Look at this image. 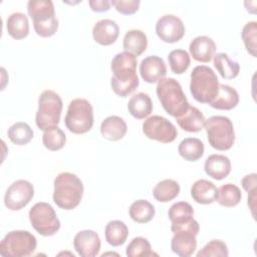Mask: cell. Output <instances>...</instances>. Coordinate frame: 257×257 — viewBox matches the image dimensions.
<instances>
[{
    "instance_id": "cell-11",
    "label": "cell",
    "mask_w": 257,
    "mask_h": 257,
    "mask_svg": "<svg viewBox=\"0 0 257 257\" xmlns=\"http://www.w3.org/2000/svg\"><path fill=\"white\" fill-rule=\"evenodd\" d=\"M174 236L171 240L172 251L180 257L193 255L197 248V235L200 231L199 223L193 218L190 222L171 227Z\"/></svg>"
},
{
    "instance_id": "cell-8",
    "label": "cell",
    "mask_w": 257,
    "mask_h": 257,
    "mask_svg": "<svg viewBox=\"0 0 257 257\" xmlns=\"http://www.w3.org/2000/svg\"><path fill=\"white\" fill-rule=\"evenodd\" d=\"M66 128L72 134L81 135L89 132L93 125V108L85 98L72 99L64 117Z\"/></svg>"
},
{
    "instance_id": "cell-43",
    "label": "cell",
    "mask_w": 257,
    "mask_h": 257,
    "mask_svg": "<svg viewBox=\"0 0 257 257\" xmlns=\"http://www.w3.org/2000/svg\"><path fill=\"white\" fill-rule=\"evenodd\" d=\"M256 191H257V189L252 191V192H250V193H248V206L251 209L253 217L255 216L254 210H255V207H256Z\"/></svg>"
},
{
    "instance_id": "cell-22",
    "label": "cell",
    "mask_w": 257,
    "mask_h": 257,
    "mask_svg": "<svg viewBox=\"0 0 257 257\" xmlns=\"http://www.w3.org/2000/svg\"><path fill=\"white\" fill-rule=\"evenodd\" d=\"M217 187L213 182L205 179L196 181L191 187V197L201 205H209L215 202Z\"/></svg>"
},
{
    "instance_id": "cell-37",
    "label": "cell",
    "mask_w": 257,
    "mask_h": 257,
    "mask_svg": "<svg viewBox=\"0 0 257 257\" xmlns=\"http://www.w3.org/2000/svg\"><path fill=\"white\" fill-rule=\"evenodd\" d=\"M125 254L128 257H148V256H158L152 250V246L149 240L145 237H136L127 245Z\"/></svg>"
},
{
    "instance_id": "cell-34",
    "label": "cell",
    "mask_w": 257,
    "mask_h": 257,
    "mask_svg": "<svg viewBox=\"0 0 257 257\" xmlns=\"http://www.w3.org/2000/svg\"><path fill=\"white\" fill-rule=\"evenodd\" d=\"M9 140L17 146H25L33 139V130L24 121L13 123L7 132Z\"/></svg>"
},
{
    "instance_id": "cell-1",
    "label": "cell",
    "mask_w": 257,
    "mask_h": 257,
    "mask_svg": "<svg viewBox=\"0 0 257 257\" xmlns=\"http://www.w3.org/2000/svg\"><path fill=\"white\" fill-rule=\"evenodd\" d=\"M137 64V57L130 52L122 51L113 56L110 63V86L116 95L125 97L140 85Z\"/></svg>"
},
{
    "instance_id": "cell-29",
    "label": "cell",
    "mask_w": 257,
    "mask_h": 257,
    "mask_svg": "<svg viewBox=\"0 0 257 257\" xmlns=\"http://www.w3.org/2000/svg\"><path fill=\"white\" fill-rule=\"evenodd\" d=\"M214 66L219 74L224 79H233L238 76L240 72V65L237 61L230 58L225 52H219L215 54Z\"/></svg>"
},
{
    "instance_id": "cell-30",
    "label": "cell",
    "mask_w": 257,
    "mask_h": 257,
    "mask_svg": "<svg viewBox=\"0 0 257 257\" xmlns=\"http://www.w3.org/2000/svg\"><path fill=\"white\" fill-rule=\"evenodd\" d=\"M241 199L242 194L239 187L232 183H227L217 189L215 201L223 207L232 208L238 205Z\"/></svg>"
},
{
    "instance_id": "cell-27",
    "label": "cell",
    "mask_w": 257,
    "mask_h": 257,
    "mask_svg": "<svg viewBox=\"0 0 257 257\" xmlns=\"http://www.w3.org/2000/svg\"><path fill=\"white\" fill-rule=\"evenodd\" d=\"M128 236V228L120 220L109 221L104 228L105 241L113 247L122 245Z\"/></svg>"
},
{
    "instance_id": "cell-36",
    "label": "cell",
    "mask_w": 257,
    "mask_h": 257,
    "mask_svg": "<svg viewBox=\"0 0 257 257\" xmlns=\"http://www.w3.org/2000/svg\"><path fill=\"white\" fill-rule=\"evenodd\" d=\"M168 61L175 74H183L191 64V57L184 49H174L169 53Z\"/></svg>"
},
{
    "instance_id": "cell-23",
    "label": "cell",
    "mask_w": 257,
    "mask_h": 257,
    "mask_svg": "<svg viewBox=\"0 0 257 257\" xmlns=\"http://www.w3.org/2000/svg\"><path fill=\"white\" fill-rule=\"evenodd\" d=\"M239 100V93L234 87L228 84H220L217 96L209 104L216 109L230 110L238 105Z\"/></svg>"
},
{
    "instance_id": "cell-42",
    "label": "cell",
    "mask_w": 257,
    "mask_h": 257,
    "mask_svg": "<svg viewBox=\"0 0 257 257\" xmlns=\"http://www.w3.org/2000/svg\"><path fill=\"white\" fill-rule=\"evenodd\" d=\"M88 5L94 12H105L110 9L111 1L108 0H89Z\"/></svg>"
},
{
    "instance_id": "cell-17",
    "label": "cell",
    "mask_w": 257,
    "mask_h": 257,
    "mask_svg": "<svg viewBox=\"0 0 257 257\" xmlns=\"http://www.w3.org/2000/svg\"><path fill=\"white\" fill-rule=\"evenodd\" d=\"M119 35V27L114 20L100 19L92 28L93 40L103 46H108L114 43Z\"/></svg>"
},
{
    "instance_id": "cell-33",
    "label": "cell",
    "mask_w": 257,
    "mask_h": 257,
    "mask_svg": "<svg viewBox=\"0 0 257 257\" xmlns=\"http://www.w3.org/2000/svg\"><path fill=\"white\" fill-rule=\"evenodd\" d=\"M156 210L152 203L147 200H137L130 206L128 214L133 221L146 224L153 220Z\"/></svg>"
},
{
    "instance_id": "cell-31",
    "label": "cell",
    "mask_w": 257,
    "mask_h": 257,
    "mask_svg": "<svg viewBox=\"0 0 257 257\" xmlns=\"http://www.w3.org/2000/svg\"><path fill=\"white\" fill-rule=\"evenodd\" d=\"M181 188L177 181L173 179H165L154 187L153 196L158 202L167 203L178 197Z\"/></svg>"
},
{
    "instance_id": "cell-2",
    "label": "cell",
    "mask_w": 257,
    "mask_h": 257,
    "mask_svg": "<svg viewBox=\"0 0 257 257\" xmlns=\"http://www.w3.org/2000/svg\"><path fill=\"white\" fill-rule=\"evenodd\" d=\"M53 202L60 209L72 210L76 208L83 196L82 181L70 172L58 174L53 182Z\"/></svg>"
},
{
    "instance_id": "cell-6",
    "label": "cell",
    "mask_w": 257,
    "mask_h": 257,
    "mask_svg": "<svg viewBox=\"0 0 257 257\" xmlns=\"http://www.w3.org/2000/svg\"><path fill=\"white\" fill-rule=\"evenodd\" d=\"M204 128L210 146L217 151L230 150L235 142L232 120L225 115H212L205 119Z\"/></svg>"
},
{
    "instance_id": "cell-32",
    "label": "cell",
    "mask_w": 257,
    "mask_h": 257,
    "mask_svg": "<svg viewBox=\"0 0 257 257\" xmlns=\"http://www.w3.org/2000/svg\"><path fill=\"white\" fill-rule=\"evenodd\" d=\"M169 219L172 223L171 227L180 226L190 222L194 217V209L188 202L180 201L174 203L168 212Z\"/></svg>"
},
{
    "instance_id": "cell-40",
    "label": "cell",
    "mask_w": 257,
    "mask_h": 257,
    "mask_svg": "<svg viewBox=\"0 0 257 257\" xmlns=\"http://www.w3.org/2000/svg\"><path fill=\"white\" fill-rule=\"evenodd\" d=\"M140 0H112L111 5L117 12L123 15H132L140 8Z\"/></svg>"
},
{
    "instance_id": "cell-14",
    "label": "cell",
    "mask_w": 257,
    "mask_h": 257,
    "mask_svg": "<svg viewBox=\"0 0 257 257\" xmlns=\"http://www.w3.org/2000/svg\"><path fill=\"white\" fill-rule=\"evenodd\" d=\"M185 31L186 29L182 19L174 14H165L156 23L158 37L167 43L180 41L184 37Z\"/></svg>"
},
{
    "instance_id": "cell-3",
    "label": "cell",
    "mask_w": 257,
    "mask_h": 257,
    "mask_svg": "<svg viewBox=\"0 0 257 257\" xmlns=\"http://www.w3.org/2000/svg\"><path fill=\"white\" fill-rule=\"evenodd\" d=\"M156 92L163 108L175 118L181 116L190 105L182 85L173 77L160 80Z\"/></svg>"
},
{
    "instance_id": "cell-28",
    "label": "cell",
    "mask_w": 257,
    "mask_h": 257,
    "mask_svg": "<svg viewBox=\"0 0 257 257\" xmlns=\"http://www.w3.org/2000/svg\"><path fill=\"white\" fill-rule=\"evenodd\" d=\"M178 152L184 160L196 162L203 157L205 146L203 142L197 138H186L179 144Z\"/></svg>"
},
{
    "instance_id": "cell-4",
    "label": "cell",
    "mask_w": 257,
    "mask_h": 257,
    "mask_svg": "<svg viewBox=\"0 0 257 257\" xmlns=\"http://www.w3.org/2000/svg\"><path fill=\"white\" fill-rule=\"evenodd\" d=\"M219 79L215 71L207 65H198L190 75V91L201 103H210L219 92Z\"/></svg>"
},
{
    "instance_id": "cell-20",
    "label": "cell",
    "mask_w": 257,
    "mask_h": 257,
    "mask_svg": "<svg viewBox=\"0 0 257 257\" xmlns=\"http://www.w3.org/2000/svg\"><path fill=\"white\" fill-rule=\"evenodd\" d=\"M127 131L124 119L118 115H109L100 123V134L107 141L115 142L121 140Z\"/></svg>"
},
{
    "instance_id": "cell-26",
    "label": "cell",
    "mask_w": 257,
    "mask_h": 257,
    "mask_svg": "<svg viewBox=\"0 0 257 257\" xmlns=\"http://www.w3.org/2000/svg\"><path fill=\"white\" fill-rule=\"evenodd\" d=\"M6 29L8 34L20 40L29 34V21L27 16L22 12H14L10 14L6 20Z\"/></svg>"
},
{
    "instance_id": "cell-19",
    "label": "cell",
    "mask_w": 257,
    "mask_h": 257,
    "mask_svg": "<svg viewBox=\"0 0 257 257\" xmlns=\"http://www.w3.org/2000/svg\"><path fill=\"white\" fill-rule=\"evenodd\" d=\"M204 170L209 177L220 181L231 173V161L227 156L214 154L206 159Z\"/></svg>"
},
{
    "instance_id": "cell-41",
    "label": "cell",
    "mask_w": 257,
    "mask_h": 257,
    "mask_svg": "<svg viewBox=\"0 0 257 257\" xmlns=\"http://www.w3.org/2000/svg\"><path fill=\"white\" fill-rule=\"evenodd\" d=\"M241 185L243 187V189L250 193L254 190L257 189V175L255 173L246 175L243 177V179L241 180Z\"/></svg>"
},
{
    "instance_id": "cell-16",
    "label": "cell",
    "mask_w": 257,
    "mask_h": 257,
    "mask_svg": "<svg viewBox=\"0 0 257 257\" xmlns=\"http://www.w3.org/2000/svg\"><path fill=\"white\" fill-rule=\"evenodd\" d=\"M141 77L148 83H156L166 77L167 66L164 59L157 55L144 58L140 64Z\"/></svg>"
},
{
    "instance_id": "cell-18",
    "label": "cell",
    "mask_w": 257,
    "mask_h": 257,
    "mask_svg": "<svg viewBox=\"0 0 257 257\" xmlns=\"http://www.w3.org/2000/svg\"><path fill=\"white\" fill-rule=\"evenodd\" d=\"M189 50L191 56L199 62H210L216 53V43L214 40L206 35H200L195 37L190 45Z\"/></svg>"
},
{
    "instance_id": "cell-13",
    "label": "cell",
    "mask_w": 257,
    "mask_h": 257,
    "mask_svg": "<svg viewBox=\"0 0 257 257\" xmlns=\"http://www.w3.org/2000/svg\"><path fill=\"white\" fill-rule=\"evenodd\" d=\"M33 196V185L26 180H17L6 190L4 195V205L10 211H19L28 205Z\"/></svg>"
},
{
    "instance_id": "cell-39",
    "label": "cell",
    "mask_w": 257,
    "mask_h": 257,
    "mask_svg": "<svg viewBox=\"0 0 257 257\" xmlns=\"http://www.w3.org/2000/svg\"><path fill=\"white\" fill-rule=\"evenodd\" d=\"M229 255V250L226 243L219 239H214L208 242L198 253L197 257H227Z\"/></svg>"
},
{
    "instance_id": "cell-9",
    "label": "cell",
    "mask_w": 257,
    "mask_h": 257,
    "mask_svg": "<svg viewBox=\"0 0 257 257\" xmlns=\"http://www.w3.org/2000/svg\"><path fill=\"white\" fill-rule=\"evenodd\" d=\"M37 246L35 236L29 231L14 230L8 232L0 243V255L3 257H27L33 254Z\"/></svg>"
},
{
    "instance_id": "cell-5",
    "label": "cell",
    "mask_w": 257,
    "mask_h": 257,
    "mask_svg": "<svg viewBox=\"0 0 257 257\" xmlns=\"http://www.w3.org/2000/svg\"><path fill=\"white\" fill-rule=\"evenodd\" d=\"M27 12L33 21L37 35L50 37L55 34L58 28V19L51 0H30L27 3Z\"/></svg>"
},
{
    "instance_id": "cell-12",
    "label": "cell",
    "mask_w": 257,
    "mask_h": 257,
    "mask_svg": "<svg viewBox=\"0 0 257 257\" xmlns=\"http://www.w3.org/2000/svg\"><path fill=\"white\" fill-rule=\"evenodd\" d=\"M143 133L148 139L163 144L174 142L178 136L176 126L162 115L149 116L143 122Z\"/></svg>"
},
{
    "instance_id": "cell-25",
    "label": "cell",
    "mask_w": 257,
    "mask_h": 257,
    "mask_svg": "<svg viewBox=\"0 0 257 257\" xmlns=\"http://www.w3.org/2000/svg\"><path fill=\"white\" fill-rule=\"evenodd\" d=\"M122 47L124 51L134 54L136 57L140 56L148 47V37L142 30L131 29L123 36Z\"/></svg>"
},
{
    "instance_id": "cell-38",
    "label": "cell",
    "mask_w": 257,
    "mask_h": 257,
    "mask_svg": "<svg viewBox=\"0 0 257 257\" xmlns=\"http://www.w3.org/2000/svg\"><path fill=\"white\" fill-rule=\"evenodd\" d=\"M242 39L245 45L246 50L253 56L256 57L257 53V44H256V39H257V22L256 21H250L247 22L243 28H242Z\"/></svg>"
},
{
    "instance_id": "cell-35",
    "label": "cell",
    "mask_w": 257,
    "mask_h": 257,
    "mask_svg": "<svg viewBox=\"0 0 257 257\" xmlns=\"http://www.w3.org/2000/svg\"><path fill=\"white\" fill-rule=\"evenodd\" d=\"M43 146L51 152L61 150L66 144V136L59 126H53L43 132L42 135Z\"/></svg>"
},
{
    "instance_id": "cell-10",
    "label": "cell",
    "mask_w": 257,
    "mask_h": 257,
    "mask_svg": "<svg viewBox=\"0 0 257 257\" xmlns=\"http://www.w3.org/2000/svg\"><path fill=\"white\" fill-rule=\"evenodd\" d=\"M28 216L31 226L41 236H53L60 229V221L49 203H36L29 210Z\"/></svg>"
},
{
    "instance_id": "cell-15",
    "label": "cell",
    "mask_w": 257,
    "mask_h": 257,
    "mask_svg": "<svg viewBox=\"0 0 257 257\" xmlns=\"http://www.w3.org/2000/svg\"><path fill=\"white\" fill-rule=\"evenodd\" d=\"M100 246V238L93 230L79 231L73 238V247L81 257H94L98 255Z\"/></svg>"
},
{
    "instance_id": "cell-24",
    "label": "cell",
    "mask_w": 257,
    "mask_h": 257,
    "mask_svg": "<svg viewBox=\"0 0 257 257\" xmlns=\"http://www.w3.org/2000/svg\"><path fill=\"white\" fill-rule=\"evenodd\" d=\"M127 110L137 119L148 117L153 111V101L148 93L138 92L127 102Z\"/></svg>"
},
{
    "instance_id": "cell-21",
    "label": "cell",
    "mask_w": 257,
    "mask_h": 257,
    "mask_svg": "<svg viewBox=\"0 0 257 257\" xmlns=\"http://www.w3.org/2000/svg\"><path fill=\"white\" fill-rule=\"evenodd\" d=\"M205 115L203 112L194 105H189L188 109L179 117H176L179 126L188 133L200 132L205 122Z\"/></svg>"
},
{
    "instance_id": "cell-7",
    "label": "cell",
    "mask_w": 257,
    "mask_h": 257,
    "mask_svg": "<svg viewBox=\"0 0 257 257\" xmlns=\"http://www.w3.org/2000/svg\"><path fill=\"white\" fill-rule=\"evenodd\" d=\"M62 99L51 89L43 90L38 97V108L35 114V123L41 131L58 125L62 111Z\"/></svg>"
}]
</instances>
